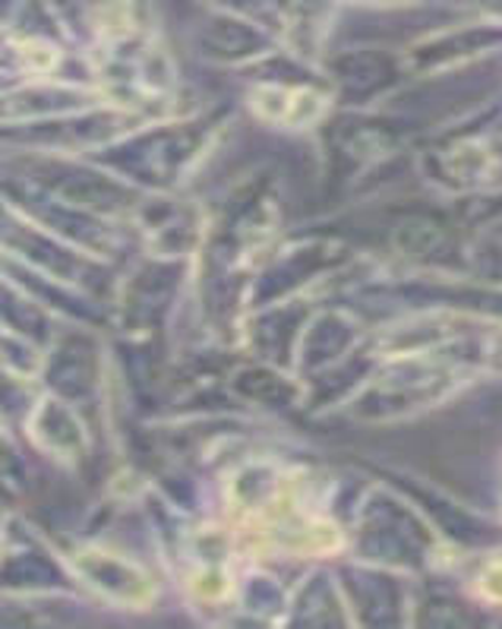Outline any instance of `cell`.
Wrapping results in <instances>:
<instances>
[{
    "mask_svg": "<svg viewBox=\"0 0 502 629\" xmlns=\"http://www.w3.org/2000/svg\"><path fill=\"white\" fill-rule=\"evenodd\" d=\"M481 588L490 601H502V564H493V567L483 572Z\"/></svg>",
    "mask_w": 502,
    "mask_h": 629,
    "instance_id": "obj_1",
    "label": "cell"
}]
</instances>
